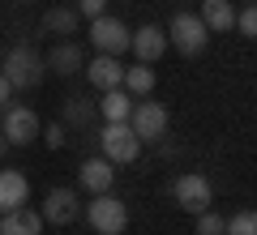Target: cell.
<instances>
[{
	"label": "cell",
	"mask_w": 257,
	"mask_h": 235,
	"mask_svg": "<svg viewBox=\"0 0 257 235\" xmlns=\"http://www.w3.org/2000/svg\"><path fill=\"white\" fill-rule=\"evenodd\" d=\"M43 56L35 52V47H26V43H18V47H9L5 52V64H0V73L9 77V86L13 90H35L39 82H43Z\"/></svg>",
	"instance_id": "6da1fadb"
},
{
	"label": "cell",
	"mask_w": 257,
	"mask_h": 235,
	"mask_svg": "<svg viewBox=\"0 0 257 235\" xmlns=\"http://www.w3.org/2000/svg\"><path fill=\"white\" fill-rule=\"evenodd\" d=\"M167 43L180 56H202L206 43H210V30H206V22L197 18V13H176V18L167 22Z\"/></svg>",
	"instance_id": "7a4b0ae2"
},
{
	"label": "cell",
	"mask_w": 257,
	"mask_h": 235,
	"mask_svg": "<svg viewBox=\"0 0 257 235\" xmlns=\"http://www.w3.org/2000/svg\"><path fill=\"white\" fill-rule=\"evenodd\" d=\"M99 150H103V158H107V163L124 167V163H138L142 141H138V133L128 128V120H120V124H107V128L99 133Z\"/></svg>",
	"instance_id": "3957f363"
},
{
	"label": "cell",
	"mask_w": 257,
	"mask_h": 235,
	"mask_svg": "<svg viewBox=\"0 0 257 235\" xmlns=\"http://www.w3.org/2000/svg\"><path fill=\"white\" fill-rule=\"evenodd\" d=\"M86 222H90L99 235H124V226H128V205H124L120 197H111V192H99V197L86 205Z\"/></svg>",
	"instance_id": "277c9868"
},
{
	"label": "cell",
	"mask_w": 257,
	"mask_h": 235,
	"mask_svg": "<svg viewBox=\"0 0 257 235\" xmlns=\"http://www.w3.org/2000/svg\"><path fill=\"white\" fill-rule=\"evenodd\" d=\"M172 197H176V205H180L184 214H193V218L214 205V188H210V180H206L202 171H184L180 180L172 184Z\"/></svg>",
	"instance_id": "5b68a950"
},
{
	"label": "cell",
	"mask_w": 257,
	"mask_h": 235,
	"mask_svg": "<svg viewBox=\"0 0 257 235\" xmlns=\"http://www.w3.org/2000/svg\"><path fill=\"white\" fill-rule=\"evenodd\" d=\"M0 133L9 137V145H30L39 133H43L39 111L26 107V103H9V107H5V116H0Z\"/></svg>",
	"instance_id": "8992f818"
},
{
	"label": "cell",
	"mask_w": 257,
	"mask_h": 235,
	"mask_svg": "<svg viewBox=\"0 0 257 235\" xmlns=\"http://www.w3.org/2000/svg\"><path fill=\"white\" fill-rule=\"evenodd\" d=\"M90 43H94V52H103V56H124L128 43H133V30L120 18H107V13H103V18L90 22Z\"/></svg>",
	"instance_id": "52a82bcc"
},
{
	"label": "cell",
	"mask_w": 257,
	"mask_h": 235,
	"mask_svg": "<svg viewBox=\"0 0 257 235\" xmlns=\"http://www.w3.org/2000/svg\"><path fill=\"white\" fill-rule=\"evenodd\" d=\"M167 124H172V116H167L163 103H133V111H128V128L138 133V141H159V137H167Z\"/></svg>",
	"instance_id": "ba28073f"
},
{
	"label": "cell",
	"mask_w": 257,
	"mask_h": 235,
	"mask_svg": "<svg viewBox=\"0 0 257 235\" xmlns=\"http://www.w3.org/2000/svg\"><path fill=\"white\" fill-rule=\"evenodd\" d=\"M77 184H82L90 197H99V192H111V184H116V163H107L103 154L86 158V163L77 167Z\"/></svg>",
	"instance_id": "9c48e42d"
},
{
	"label": "cell",
	"mask_w": 257,
	"mask_h": 235,
	"mask_svg": "<svg viewBox=\"0 0 257 235\" xmlns=\"http://www.w3.org/2000/svg\"><path fill=\"white\" fill-rule=\"evenodd\" d=\"M167 47H172V43H167V26H155V22H146L142 30H133V43H128V52L138 56L142 64H155L159 56L167 52Z\"/></svg>",
	"instance_id": "30bf717a"
},
{
	"label": "cell",
	"mask_w": 257,
	"mask_h": 235,
	"mask_svg": "<svg viewBox=\"0 0 257 235\" xmlns=\"http://www.w3.org/2000/svg\"><path fill=\"white\" fill-rule=\"evenodd\" d=\"M77 188H52L43 197V222H52V226H69L77 218Z\"/></svg>",
	"instance_id": "8fae6325"
},
{
	"label": "cell",
	"mask_w": 257,
	"mask_h": 235,
	"mask_svg": "<svg viewBox=\"0 0 257 235\" xmlns=\"http://www.w3.org/2000/svg\"><path fill=\"white\" fill-rule=\"evenodd\" d=\"M82 73H86V82H90L94 90H116V86L124 82V64H120V56H103V52L94 56Z\"/></svg>",
	"instance_id": "7c38bea8"
},
{
	"label": "cell",
	"mask_w": 257,
	"mask_h": 235,
	"mask_svg": "<svg viewBox=\"0 0 257 235\" xmlns=\"http://www.w3.org/2000/svg\"><path fill=\"white\" fill-rule=\"evenodd\" d=\"M26 201H30V180L22 171H13V167H5L0 171V214L26 205Z\"/></svg>",
	"instance_id": "4fadbf2b"
},
{
	"label": "cell",
	"mask_w": 257,
	"mask_h": 235,
	"mask_svg": "<svg viewBox=\"0 0 257 235\" xmlns=\"http://www.w3.org/2000/svg\"><path fill=\"white\" fill-rule=\"evenodd\" d=\"M47 69L52 73H60V77H73L77 69H86V56H82V47L73 43V39H64V43H56L52 52H47Z\"/></svg>",
	"instance_id": "5bb4252c"
},
{
	"label": "cell",
	"mask_w": 257,
	"mask_h": 235,
	"mask_svg": "<svg viewBox=\"0 0 257 235\" xmlns=\"http://www.w3.org/2000/svg\"><path fill=\"white\" fill-rule=\"evenodd\" d=\"M43 231V214L30 205H18L9 214H0V235H39Z\"/></svg>",
	"instance_id": "9a60e30c"
},
{
	"label": "cell",
	"mask_w": 257,
	"mask_h": 235,
	"mask_svg": "<svg viewBox=\"0 0 257 235\" xmlns=\"http://www.w3.org/2000/svg\"><path fill=\"white\" fill-rule=\"evenodd\" d=\"M197 18L206 22L210 35H227L236 30V9H231V0H202V13Z\"/></svg>",
	"instance_id": "2e32d148"
},
{
	"label": "cell",
	"mask_w": 257,
	"mask_h": 235,
	"mask_svg": "<svg viewBox=\"0 0 257 235\" xmlns=\"http://www.w3.org/2000/svg\"><path fill=\"white\" fill-rule=\"evenodd\" d=\"M133 94L124 90V86H116V90H103V99L94 103V107H99V116L107 120V124H120V120H128V111H133Z\"/></svg>",
	"instance_id": "e0dca14e"
},
{
	"label": "cell",
	"mask_w": 257,
	"mask_h": 235,
	"mask_svg": "<svg viewBox=\"0 0 257 235\" xmlns=\"http://www.w3.org/2000/svg\"><path fill=\"white\" fill-rule=\"evenodd\" d=\"M77 22H82V13L69 9V5H56V9L43 13V30L47 35H77Z\"/></svg>",
	"instance_id": "ac0fdd59"
},
{
	"label": "cell",
	"mask_w": 257,
	"mask_h": 235,
	"mask_svg": "<svg viewBox=\"0 0 257 235\" xmlns=\"http://www.w3.org/2000/svg\"><path fill=\"white\" fill-rule=\"evenodd\" d=\"M124 86L128 94H133V99H150V90H155V69H150V64H133V69H124Z\"/></svg>",
	"instance_id": "d6986e66"
},
{
	"label": "cell",
	"mask_w": 257,
	"mask_h": 235,
	"mask_svg": "<svg viewBox=\"0 0 257 235\" xmlns=\"http://www.w3.org/2000/svg\"><path fill=\"white\" fill-rule=\"evenodd\" d=\"M94 111H99V107L86 103V99H64V120H60V124L64 128H69V124L82 128V124H90V120H94Z\"/></svg>",
	"instance_id": "ffe728a7"
},
{
	"label": "cell",
	"mask_w": 257,
	"mask_h": 235,
	"mask_svg": "<svg viewBox=\"0 0 257 235\" xmlns=\"http://www.w3.org/2000/svg\"><path fill=\"white\" fill-rule=\"evenodd\" d=\"M223 235H257V209H240L223 222Z\"/></svg>",
	"instance_id": "44dd1931"
},
{
	"label": "cell",
	"mask_w": 257,
	"mask_h": 235,
	"mask_svg": "<svg viewBox=\"0 0 257 235\" xmlns=\"http://www.w3.org/2000/svg\"><path fill=\"white\" fill-rule=\"evenodd\" d=\"M223 222H227V218H219L214 205H210L206 214H197V235H223Z\"/></svg>",
	"instance_id": "7402d4cb"
},
{
	"label": "cell",
	"mask_w": 257,
	"mask_h": 235,
	"mask_svg": "<svg viewBox=\"0 0 257 235\" xmlns=\"http://www.w3.org/2000/svg\"><path fill=\"white\" fill-rule=\"evenodd\" d=\"M236 30H240L244 39H257V5H248V9L236 13Z\"/></svg>",
	"instance_id": "603a6c76"
},
{
	"label": "cell",
	"mask_w": 257,
	"mask_h": 235,
	"mask_svg": "<svg viewBox=\"0 0 257 235\" xmlns=\"http://www.w3.org/2000/svg\"><path fill=\"white\" fill-rule=\"evenodd\" d=\"M77 13H82V18H103V13H107V0H77Z\"/></svg>",
	"instance_id": "cb8c5ba5"
},
{
	"label": "cell",
	"mask_w": 257,
	"mask_h": 235,
	"mask_svg": "<svg viewBox=\"0 0 257 235\" xmlns=\"http://www.w3.org/2000/svg\"><path fill=\"white\" fill-rule=\"evenodd\" d=\"M43 141L52 145V150H60V145L69 141V137H64V124H47V128H43Z\"/></svg>",
	"instance_id": "d4e9b609"
},
{
	"label": "cell",
	"mask_w": 257,
	"mask_h": 235,
	"mask_svg": "<svg viewBox=\"0 0 257 235\" xmlns=\"http://www.w3.org/2000/svg\"><path fill=\"white\" fill-rule=\"evenodd\" d=\"M9 99H13V86H9V77H5V73H0V111L9 107Z\"/></svg>",
	"instance_id": "484cf974"
},
{
	"label": "cell",
	"mask_w": 257,
	"mask_h": 235,
	"mask_svg": "<svg viewBox=\"0 0 257 235\" xmlns=\"http://www.w3.org/2000/svg\"><path fill=\"white\" fill-rule=\"evenodd\" d=\"M5 154H9V137L0 133V158H5Z\"/></svg>",
	"instance_id": "4316f807"
},
{
	"label": "cell",
	"mask_w": 257,
	"mask_h": 235,
	"mask_svg": "<svg viewBox=\"0 0 257 235\" xmlns=\"http://www.w3.org/2000/svg\"><path fill=\"white\" fill-rule=\"evenodd\" d=\"M22 5H30V0H22Z\"/></svg>",
	"instance_id": "83f0119b"
}]
</instances>
